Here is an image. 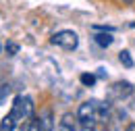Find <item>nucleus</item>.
Segmentation results:
<instances>
[{"label": "nucleus", "mask_w": 135, "mask_h": 131, "mask_svg": "<svg viewBox=\"0 0 135 131\" xmlns=\"http://www.w3.org/2000/svg\"><path fill=\"white\" fill-rule=\"evenodd\" d=\"M17 52H19V44H15V42H8L6 44V54L8 56H15Z\"/></svg>", "instance_id": "nucleus-12"}, {"label": "nucleus", "mask_w": 135, "mask_h": 131, "mask_svg": "<svg viewBox=\"0 0 135 131\" xmlns=\"http://www.w3.org/2000/svg\"><path fill=\"white\" fill-rule=\"evenodd\" d=\"M50 44H54L62 50H75L79 46V35L71 29H60L50 38Z\"/></svg>", "instance_id": "nucleus-2"}, {"label": "nucleus", "mask_w": 135, "mask_h": 131, "mask_svg": "<svg viewBox=\"0 0 135 131\" xmlns=\"http://www.w3.org/2000/svg\"><path fill=\"white\" fill-rule=\"evenodd\" d=\"M79 119L77 116H73L71 113H67V115H62V119H60V125H58V131H79Z\"/></svg>", "instance_id": "nucleus-5"}, {"label": "nucleus", "mask_w": 135, "mask_h": 131, "mask_svg": "<svg viewBox=\"0 0 135 131\" xmlns=\"http://www.w3.org/2000/svg\"><path fill=\"white\" fill-rule=\"evenodd\" d=\"M129 94H133V85L129 81H117V83H112V87H110V96L112 98H125Z\"/></svg>", "instance_id": "nucleus-4"}, {"label": "nucleus", "mask_w": 135, "mask_h": 131, "mask_svg": "<svg viewBox=\"0 0 135 131\" xmlns=\"http://www.w3.org/2000/svg\"><path fill=\"white\" fill-rule=\"evenodd\" d=\"M8 94H11V87H8V85H0V106L6 102Z\"/></svg>", "instance_id": "nucleus-11"}, {"label": "nucleus", "mask_w": 135, "mask_h": 131, "mask_svg": "<svg viewBox=\"0 0 135 131\" xmlns=\"http://www.w3.org/2000/svg\"><path fill=\"white\" fill-rule=\"evenodd\" d=\"M11 115L15 116L17 121H27L33 116V100L29 96H17L13 100V106H11Z\"/></svg>", "instance_id": "nucleus-1"}, {"label": "nucleus", "mask_w": 135, "mask_h": 131, "mask_svg": "<svg viewBox=\"0 0 135 131\" xmlns=\"http://www.w3.org/2000/svg\"><path fill=\"white\" fill-rule=\"evenodd\" d=\"M94 40H96V44H98L100 48H108V46H112V42H114L112 31H100V33L94 35Z\"/></svg>", "instance_id": "nucleus-7"}, {"label": "nucleus", "mask_w": 135, "mask_h": 131, "mask_svg": "<svg viewBox=\"0 0 135 131\" xmlns=\"http://www.w3.org/2000/svg\"><path fill=\"white\" fill-rule=\"evenodd\" d=\"M118 60H120V65L123 67H127V69H133V58H131V54L127 52V50H120L118 52Z\"/></svg>", "instance_id": "nucleus-9"}, {"label": "nucleus", "mask_w": 135, "mask_h": 131, "mask_svg": "<svg viewBox=\"0 0 135 131\" xmlns=\"http://www.w3.org/2000/svg\"><path fill=\"white\" fill-rule=\"evenodd\" d=\"M98 77H106V71L104 69H98Z\"/></svg>", "instance_id": "nucleus-14"}, {"label": "nucleus", "mask_w": 135, "mask_h": 131, "mask_svg": "<svg viewBox=\"0 0 135 131\" xmlns=\"http://www.w3.org/2000/svg\"><path fill=\"white\" fill-rule=\"evenodd\" d=\"M77 119H79L81 125L94 127V123L98 121V100H87V102H83V104H79Z\"/></svg>", "instance_id": "nucleus-3"}, {"label": "nucleus", "mask_w": 135, "mask_h": 131, "mask_svg": "<svg viewBox=\"0 0 135 131\" xmlns=\"http://www.w3.org/2000/svg\"><path fill=\"white\" fill-rule=\"evenodd\" d=\"M125 131H135V123H129V125H127V129Z\"/></svg>", "instance_id": "nucleus-13"}, {"label": "nucleus", "mask_w": 135, "mask_h": 131, "mask_svg": "<svg viewBox=\"0 0 135 131\" xmlns=\"http://www.w3.org/2000/svg\"><path fill=\"white\" fill-rule=\"evenodd\" d=\"M131 27H133V29H135V23H133V25H131Z\"/></svg>", "instance_id": "nucleus-16"}, {"label": "nucleus", "mask_w": 135, "mask_h": 131, "mask_svg": "<svg viewBox=\"0 0 135 131\" xmlns=\"http://www.w3.org/2000/svg\"><path fill=\"white\" fill-rule=\"evenodd\" d=\"M0 52H2V44H0Z\"/></svg>", "instance_id": "nucleus-15"}, {"label": "nucleus", "mask_w": 135, "mask_h": 131, "mask_svg": "<svg viewBox=\"0 0 135 131\" xmlns=\"http://www.w3.org/2000/svg\"><path fill=\"white\" fill-rule=\"evenodd\" d=\"M37 121H40V131H54V119L50 110H44Z\"/></svg>", "instance_id": "nucleus-6"}, {"label": "nucleus", "mask_w": 135, "mask_h": 131, "mask_svg": "<svg viewBox=\"0 0 135 131\" xmlns=\"http://www.w3.org/2000/svg\"><path fill=\"white\" fill-rule=\"evenodd\" d=\"M15 125H17V119L8 113V115L0 121V131H13V129H15Z\"/></svg>", "instance_id": "nucleus-8"}, {"label": "nucleus", "mask_w": 135, "mask_h": 131, "mask_svg": "<svg viewBox=\"0 0 135 131\" xmlns=\"http://www.w3.org/2000/svg\"><path fill=\"white\" fill-rule=\"evenodd\" d=\"M79 79H81V83H83V85H89V87H91V85L96 83V75H91V73H83Z\"/></svg>", "instance_id": "nucleus-10"}]
</instances>
